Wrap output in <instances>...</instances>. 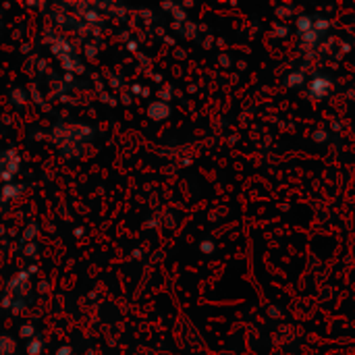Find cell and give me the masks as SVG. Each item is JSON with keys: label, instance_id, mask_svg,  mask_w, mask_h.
<instances>
[{"label": "cell", "instance_id": "3", "mask_svg": "<svg viewBox=\"0 0 355 355\" xmlns=\"http://www.w3.org/2000/svg\"><path fill=\"white\" fill-rule=\"evenodd\" d=\"M202 252H212V243H202Z\"/></svg>", "mask_w": 355, "mask_h": 355}, {"label": "cell", "instance_id": "2", "mask_svg": "<svg viewBox=\"0 0 355 355\" xmlns=\"http://www.w3.org/2000/svg\"><path fill=\"white\" fill-rule=\"evenodd\" d=\"M314 139H316V141H324V139H326V133H324V131H316Z\"/></svg>", "mask_w": 355, "mask_h": 355}, {"label": "cell", "instance_id": "1", "mask_svg": "<svg viewBox=\"0 0 355 355\" xmlns=\"http://www.w3.org/2000/svg\"><path fill=\"white\" fill-rule=\"evenodd\" d=\"M328 88H330V81H328V79H316V81L309 86V92H311V96L314 98H322L326 92H328Z\"/></svg>", "mask_w": 355, "mask_h": 355}]
</instances>
